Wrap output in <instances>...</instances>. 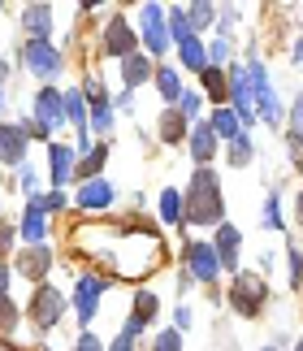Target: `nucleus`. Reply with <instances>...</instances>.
Returning <instances> with one entry per match:
<instances>
[{"mask_svg":"<svg viewBox=\"0 0 303 351\" xmlns=\"http://www.w3.org/2000/svg\"><path fill=\"white\" fill-rule=\"evenodd\" d=\"M44 213H61L65 208V191H48V195H31Z\"/></svg>","mask_w":303,"mask_h":351,"instance_id":"obj_35","label":"nucleus"},{"mask_svg":"<svg viewBox=\"0 0 303 351\" xmlns=\"http://www.w3.org/2000/svg\"><path fill=\"white\" fill-rule=\"evenodd\" d=\"M160 221L165 226H182V195H178L173 186L160 191Z\"/></svg>","mask_w":303,"mask_h":351,"instance_id":"obj_26","label":"nucleus"},{"mask_svg":"<svg viewBox=\"0 0 303 351\" xmlns=\"http://www.w3.org/2000/svg\"><path fill=\"white\" fill-rule=\"evenodd\" d=\"M291 121H295V130L303 134V96L295 100V109H291Z\"/></svg>","mask_w":303,"mask_h":351,"instance_id":"obj_43","label":"nucleus"},{"mask_svg":"<svg viewBox=\"0 0 303 351\" xmlns=\"http://www.w3.org/2000/svg\"><path fill=\"white\" fill-rule=\"evenodd\" d=\"M217 26H221V39H230V31L239 26V9H217Z\"/></svg>","mask_w":303,"mask_h":351,"instance_id":"obj_36","label":"nucleus"},{"mask_svg":"<svg viewBox=\"0 0 303 351\" xmlns=\"http://www.w3.org/2000/svg\"><path fill=\"white\" fill-rule=\"evenodd\" d=\"M186 126H191V121L182 117V113H178V109H165L160 113V143H182L186 139Z\"/></svg>","mask_w":303,"mask_h":351,"instance_id":"obj_23","label":"nucleus"},{"mask_svg":"<svg viewBox=\"0 0 303 351\" xmlns=\"http://www.w3.org/2000/svg\"><path fill=\"white\" fill-rule=\"evenodd\" d=\"M208 130L217 134V143H234L243 134V126H239V113L230 109V104H221V109H213V117H208Z\"/></svg>","mask_w":303,"mask_h":351,"instance_id":"obj_19","label":"nucleus"},{"mask_svg":"<svg viewBox=\"0 0 303 351\" xmlns=\"http://www.w3.org/2000/svg\"><path fill=\"white\" fill-rule=\"evenodd\" d=\"M178 61L186 65V70H208V48H204V39L195 35V39H186V44H178Z\"/></svg>","mask_w":303,"mask_h":351,"instance_id":"obj_24","label":"nucleus"},{"mask_svg":"<svg viewBox=\"0 0 303 351\" xmlns=\"http://www.w3.org/2000/svg\"><path fill=\"white\" fill-rule=\"evenodd\" d=\"M104 351H134V343H130V339H121V334H117V339H113V343H108Z\"/></svg>","mask_w":303,"mask_h":351,"instance_id":"obj_44","label":"nucleus"},{"mask_svg":"<svg viewBox=\"0 0 303 351\" xmlns=\"http://www.w3.org/2000/svg\"><path fill=\"white\" fill-rule=\"evenodd\" d=\"M152 74H156V65H152V57H143V52H134V57L121 61V83H126V91L152 83Z\"/></svg>","mask_w":303,"mask_h":351,"instance_id":"obj_18","label":"nucleus"},{"mask_svg":"<svg viewBox=\"0 0 303 351\" xmlns=\"http://www.w3.org/2000/svg\"><path fill=\"white\" fill-rule=\"evenodd\" d=\"M165 13H169L165 22H169V39H173V44H186V39H195V26H191L186 9H165Z\"/></svg>","mask_w":303,"mask_h":351,"instance_id":"obj_25","label":"nucleus"},{"mask_svg":"<svg viewBox=\"0 0 303 351\" xmlns=\"http://www.w3.org/2000/svg\"><path fill=\"white\" fill-rule=\"evenodd\" d=\"M18 321H22V313L13 308V300H9V295H0V334H9L13 326H18Z\"/></svg>","mask_w":303,"mask_h":351,"instance_id":"obj_32","label":"nucleus"},{"mask_svg":"<svg viewBox=\"0 0 303 351\" xmlns=\"http://www.w3.org/2000/svg\"><path fill=\"white\" fill-rule=\"evenodd\" d=\"M299 61H303V57H299Z\"/></svg>","mask_w":303,"mask_h":351,"instance_id":"obj_50","label":"nucleus"},{"mask_svg":"<svg viewBox=\"0 0 303 351\" xmlns=\"http://www.w3.org/2000/svg\"><path fill=\"white\" fill-rule=\"evenodd\" d=\"M5 78H9V65H5V61H0V87H5Z\"/></svg>","mask_w":303,"mask_h":351,"instance_id":"obj_45","label":"nucleus"},{"mask_svg":"<svg viewBox=\"0 0 303 351\" xmlns=\"http://www.w3.org/2000/svg\"><path fill=\"white\" fill-rule=\"evenodd\" d=\"M100 48L108 52V57H117V61H126V57H134V52H139V31L126 22V13H113V18H108Z\"/></svg>","mask_w":303,"mask_h":351,"instance_id":"obj_7","label":"nucleus"},{"mask_svg":"<svg viewBox=\"0 0 303 351\" xmlns=\"http://www.w3.org/2000/svg\"><path fill=\"white\" fill-rule=\"evenodd\" d=\"M74 147L70 143H61V139H52L48 143V178H52V191H65V186L74 182Z\"/></svg>","mask_w":303,"mask_h":351,"instance_id":"obj_10","label":"nucleus"},{"mask_svg":"<svg viewBox=\"0 0 303 351\" xmlns=\"http://www.w3.org/2000/svg\"><path fill=\"white\" fill-rule=\"evenodd\" d=\"M260 226H265V230H282V226H286V221H282V199L273 195V191L265 195V208H260Z\"/></svg>","mask_w":303,"mask_h":351,"instance_id":"obj_28","label":"nucleus"},{"mask_svg":"<svg viewBox=\"0 0 303 351\" xmlns=\"http://www.w3.org/2000/svg\"><path fill=\"white\" fill-rule=\"evenodd\" d=\"M156 308H160V300H156V295H152V291H139V295H134V313H130V317L147 326V321L156 317Z\"/></svg>","mask_w":303,"mask_h":351,"instance_id":"obj_29","label":"nucleus"},{"mask_svg":"<svg viewBox=\"0 0 303 351\" xmlns=\"http://www.w3.org/2000/svg\"><path fill=\"white\" fill-rule=\"evenodd\" d=\"M104 156H108V147H104V143H91V152L82 156V160H74V178H82V182L100 178V169H104Z\"/></svg>","mask_w":303,"mask_h":351,"instance_id":"obj_22","label":"nucleus"},{"mask_svg":"<svg viewBox=\"0 0 303 351\" xmlns=\"http://www.w3.org/2000/svg\"><path fill=\"white\" fill-rule=\"evenodd\" d=\"M26 147H31V134H26L22 121H0V165H26Z\"/></svg>","mask_w":303,"mask_h":351,"instance_id":"obj_9","label":"nucleus"},{"mask_svg":"<svg viewBox=\"0 0 303 351\" xmlns=\"http://www.w3.org/2000/svg\"><path fill=\"white\" fill-rule=\"evenodd\" d=\"M117 199V191H113V182L108 178H91V182H82L78 186V208H108Z\"/></svg>","mask_w":303,"mask_h":351,"instance_id":"obj_16","label":"nucleus"},{"mask_svg":"<svg viewBox=\"0 0 303 351\" xmlns=\"http://www.w3.org/2000/svg\"><path fill=\"white\" fill-rule=\"evenodd\" d=\"M104 291H108V282H104V278H95V274H82V278H78V291H74V313H78L82 326H91V317L100 313Z\"/></svg>","mask_w":303,"mask_h":351,"instance_id":"obj_8","label":"nucleus"},{"mask_svg":"<svg viewBox=\"0 0 303 351\" xmlns=\"http://www.w3.org/2000/svg\"><path fill=\"white\" fill-rule=\"evenodd\" d=\"M113 109L130 113V109H134V91H117V96H113Z\"/></svg>","mask_w":303,"mask_h":351,"instance_id":"obj_40","label":"nucleus"},{"mask_svg":"<svg viewBox=\"0 0 303 351\" xmlns=\"http://www.w3.org/2000/svg\"><path fill=\"white\" fill-rule=\"evenodd\" d=\"M0 9H5V5H0Z\"/></svg>","mask_w":303,"mask_h":351,"instance_id":"obj_49","label":"nucleus"},{"mask_svg":"<svg viewBox=\"0 0 303 351\" xmlns=\"http://www.w3.org/2000/svg\"><path fill=\"white\" fill-rule=\"evenodd\" d=\"M139 52L143 57H165V52L173 48L169 39V22H165V9L160 5H143L139 9Z\"/></svg>","mask_w":303,"mask_h":351,"instance_id":"obj_6","label":"nucleus"},{"mask_svg":"<svg viewBox=\"0 0 303 351\" xmlns=\"http://www.w3.org/2000/svg\"><path fill=\"white\" fill-rule=\"evenodd\" d=\"M52 26H57V13H52L48 5H31V9H22V31L31 35V39H48V35H52Z\"/></svg>","mask_w":303,"mask_h":351,"instance_id":"obj_17","label":"nucleus"},{"mask_svg":"<svg viewBox=\"0 0 303 351\" xmlns=\"http://www.w3.org/2000/svg\"><path fill=\"white\" fill-rule=\"evenodd\" d=\"M152 83H156V91H160V96L169 100V104H178V100H182V91H186V87H182V74H178L173 65H156Z\"/></svg>","mask_w":303,"mask_h":351,"instance_id":"obj_21","label":"nucleus"},{"mask_svg":"<svg viewBox=\"0 0 303 351\" xmlns=\"http://www.w3.org/2000/svg\"><path fill=\"white\" fill-rule=\"evenodd\" d=\"M9 278H13V265L0 261V295H9Z\"/></svg>","mask_w":303,"mask_h":351,"instance_id":"obj_42","label":"nucleus"},{"mask_svg":"<svg viewBox=\"0 0 303 351\" xmlns=\"http://www.w3.org/2000/svg\"><path fill=\"white\" fill-rule=\"evenodd\" d=\"M295 351H303V339H299V343H295Z\"/></svg>","mask_w":303,"mask_h":351,"instance_id":"obj_47","label":"nucleus"},{"mask_svg":"<svg viewBox=\"0 0 303 351\" xmlns=\"http://www.w3.org/2000/svg\"><path fill=\"white\" fill-rule=\"evenodd\" d=\"M22 65H26V70H31L44 87H52V83H57V74L65 70V57H61V48L52 44V39H26Z\"/></svg>","mask_w":303,"mask_h":351,"instance_id":"obj_3","label":"nucleus"},{"mask_svg":"<svg viewBox=\"0 0 303 351\" xmlns=\"http://www.w3.org/2000/svg\"><path fill=\"white\" fill-rule=\"evenodd\" d=\"M61 313H65V295L57 287H48V282H39L35 295H31V304H26V321H31L35 330H57L61 326Z\"/></svg>","mask_w":303,"mask_h":351,"instance_id":"obj_5","label":"nucleus"},{"mask_svg":"<svg viewBox=\"0 0 303 351\" xmlns=\"http://www.w3.org/2000/svg\"><path fill=\"white\" fill-rule=\"evenodd\" d=\"M186 274L195 278V282H217V274H221V265H217V252H213V243H195L191 239L186 243Z\"/></svg>","mask_w":303,"mask_h":351,"instance_id":"obj_11","label":"nucleus"},{"mask_svg":"<svg viewBox=\"0 0 303 351\" xmlns=\"http://www.w3.org/2000/svg\"><path fill=\"white\" fill-rule=\"evenodd\" d=\"M0 117H5V87H0Z\"/></svg>","mask_w":303,"mask_h":351,"instance_id":"obj_46","label":"nucleus"},{"mask_svg":"<svg viewBox=\"0 0 303 351\" xmlns=\"http://www.w3.org/2000/svg\"><path fill=\"white\" fill-rule=\"evenodd\" d=\"M186 18H191V26H195V35H199L204 26L217 22V5H186Z\"/></svg>","mask_w":303,"mask_h":351,"instance_id":"obj_31","label":"nucleus"},{"mask_svg":"<svg viewBox=\"0 0 303 351\" xmlns=\"http://www.w3.org/2000/svg\"><path fill=\"white\" fill-rule=\"evenodd\" d=\"M195 221V226H221L226 221V204H221V178L217 169H195L191 178V191L182 199V226Z\"/></svg>","mask_w":303,"mask_h":351,"instance_id":"obj_1","label":"nucleus"},{"mask_svg":"<svg viewBox=\"0 0 303 351\" xmlns=\"http://www.w3.org/2000/svg\"><path fill=\"white\" fill-rule=\"evenodd\" d=\"M199 83H204V91H199V96L217 100V109H221V104H230V78H226V70H217V65H208V70H199Z\"/></svg>","mask_w":303,"mask_h":351,"instance_id":"obj_20","label":"nucleus"},{"mask_svg":"<svg viewBox=\"0 0 303 351\" xmlns=\"http://www.w3.org/2000/svg\"><path fill=\"white\" fill-rule=\"evenodd\" d=\"M74 351H104V343L95 339V334L87 330V334H78V343H74Z\"/></svg>","mask_w":303,"mask_h":351,"instance_id":"obj_38","label":"nucleus"},{"mask_svg":"<svg viewBox=\"0 0 303 351\" xmlns=\"http://www.w3.org/2000/svg\"><path fill=\"white\" fill-rule=\"evenodd\" d=\"M152 351H182V334H178V330H160L156 339H152Z\"/></svg>","mask_w":303,"mask_h":351,"instance_id":"obj_33","label":"nucleus"},{"mask_svg":"<svg viewBox=\"0 0 303 351\" xmlns=\"http://www.w3.org/2000/svg\"><path fill=\"white\" fill-rule=\"evenodd\" d=\"M173 330H178V334L191 330V308H178V313H173Z\"/></svg>","mask_w":303,"mask_h":351,"instance_id":"obj_41","label":"nucleus"},{"mask_svg":"<svg viewBox=\"0 0 303 351\" xmlns=\"http://www.w3.org/2000/svg\"><path fill=\"white\" fill-rule=\"evenodd\" d=\"M13 234H18V226H13V221H0V261H5V252L13 247Z\"/></svg>","mask_w":303,"mask_h":351,"instance_id":"obj_37","label":"nucleus"},{"mask_svg":"<svg viewBox=\"0 0 303 351\" xmlns=\"http://www.w3.org/2000/svg\"><path fill=\"white\" fill-rule=\"evenodd\" d=\"M213 252H217V265H221V269H239V252H243V234H239V226H230V221L217 226Z\"/></svg>","mask_w":303,"mask_h":351,"instance_id":"obj_12","label":"nucleus"},{"mask_svg":"<svg viewBox=\"0 0 303 351\" xmlns=\"http://www.w3.org/2000/svg\"><path fill=\"white\" fill-rule=\"evenodd\" d=\"M265 300H269L265 274H234V282H230V308L239 317H260V313H265Z\"/></svg>","mask_w":303,"mask_h":351,"instance_id":"obj_4","label":"nucleus"},{"mask_svg":"<svg viewBox=\"0 0 303 351\" xmlns=\"http://www.w3.org/2000/svg\"><path fill=\"white\" fill-rule=\"evenodd\" d=\"M52 269V252L39 243V247H26L18 261H13V274H22V278H31V282H44V274Z\"/></svg>","mask_w":303,"mask_h":351,"instance_id":"obj_14","label":"nucleus"},{"mask_svg":"<svg viewBox=\"0 0 303 351\" xmlns=\"http://www.w3.org/2000/svg\"><path fill=\"white\" fill-rule=\"evenodd\" d=\"M286 256H291V287L299 291V282H303V252H299V243H291Z\"/></svg>","mask_w":303,"mask_h":351,"instance_id":"obj_34","label":"nucleus"},{"mask_svg":"<svg viewBox=\"0 0 303 351\" xmlns=\"http://www.w3.org/2000/svg\"><path fill=\"white\" fill-rule=\"evenodd\" d=\"M22 191H26V195H35V191H39V173H35L31 165H22Z\"/></svg>","mask_w":303,"mask_h":351,"instance_id":"obj_39","label":"nucleus"},{"mask_svg":"<svg viewBox=\"0 0 303 351\" xmlns=\"http://www.w3.org/2000/svg\"><path fill=\"white\" fill-rule=\"evenodd\" d=\"M173 109L182 113L186 121H199V113H204V96H199V91H182V100H178Z\"/></svg>","mask_w":303,"mask_h":351,"instance_id":"obj_30","label":"nucleus"},{"mask_svg":"<svg viewBox=\"0 0 303 351\" xmlns=\"http://www.w3.org/2000/svg\"><path fill=\"white\" fill-rule=\"evenodd\" d=\"M265 351H278V347H265Z\"/></svg>","mask_w":303,"mask_h":351,"instance_id":"obj_48","label":"nucleus"},{"mask_svg":"<svg viewBox=\"0 0 303 351\" xmlns=\"http://www.w3.org/2000/svg\"><path fill=\"white\" fill-rule=\"evenodd\" d=\"M252 152H256V147H252V139H247V130H243L239 139L230 143V152H226V160H230L234 169H243V165H252Z\"/></svg>","mask_w":303,"mask_h":351,"instance_id":"obj_27","label":"nucleus"},{"mask_svg":"<svg viewBox=\"0 0 303 351\" xmlns=\"http://www.w3.org/2000/svg\"><path fill=\"white\" fill-rule=\"evenodd\" d=\"M186 143H191V160H195V169H208V160L217 156V134L208 130V121H195V126L186 130Z\"/></svg>","mask_w":303,"mask_h":351,"instance_id":"obj_13","label":"nucleus"},{"mask_svg":"<svg viewBox=\"0 0 303 351\" xmlns=\"http://www.w3.org/2000/svg\"><path fill=\"white\" fill-rule=\"evenodd\" d=\"M18 234H22V243H31V247H39V243L48 239V213L35 204H26V213H22V221H18Z\"/></svg>","mask_w":303,"mask_h":351,"instance_id":"obj_15","label":"nucleus"},{"mask_svg":"<svg viewBox=\"0 0 303 351\" xmlns=\"http://www.w3.org/2000/svg\"><path fill=\"white\" fill-rule=\"evenodd\" d=\"M22 126H26V134H31V139L52 143V130L65 126L61 91H57V87H39V91H35V104H31V117H22Z\"/></svg>","mask_w":303,"mask_h":351,"instance_id":"obj_2","label":"nucleus"}]
</instances>
